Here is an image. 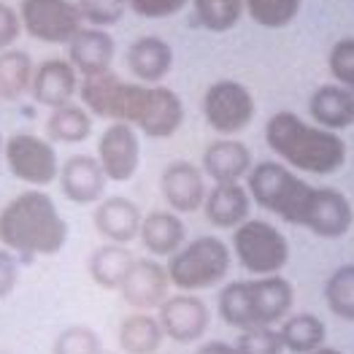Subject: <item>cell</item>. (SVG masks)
<instances>
[{
  "label": "cell",
  "instance_id": "1",
  "mask_svg": "<svg viewBox=\"0 0 354 354\" xmlns=\"http://www.w3.org/2000/svg\"><path fill=\"white\" fill-rule=\"evenodd\" d=\"M79 100L92 117L133 124L147 138H171L184 122V103L165 84L122 82L114 71L84 76Z\"/></svg>",
  "mask_w": 354,
  "mask_h": 354
},
{
  "label": "cell",
  "instance_id": "2",
  "mask_svg": "<svg viewBox=\"0 0 354 354\" xmlns=\"http://www.w3.org/2000/svg\"><path fill=\"white\" fill-rule=\"evenodd\" d=\"M68 241V222L44 189H25L0 208V243L22 260L55 257Z\"/></svg>",
  "mask_w": 354,
  "mask_h": 354
},
{
  "label": "cell",
  "instance_id": "3",
  "mask_svg": "<svg viewBox=\"0 0 354 354\" xmlns=\"http://www.w3.org/2000/svg\"><path fill=\"white\" fill-rule=\"evenodd\" d=\"M266 144L287 168L314 176L338 174L346 162V141L338 133L311 124L292 111H279L268 119Z\"/></svg>",
  "mask_w": 354,
  "mask_h": 354
},
{
  "label": "cell",
  "instance_id": "4",
  "mask_svg": "<svg viewBox=\"0 0 354 354\" xmlns=\"http://www.w3.org/2000/svg\"><path fill=\"white\" fill-rule=\"evenodd\" d=\"M295 306V287L287 276H252L230 281L219 290L216 308L227 327H236L238 333L254 330V327L281 325Z\"/></svg>",
  "mask_w": 354,
  "mask_h": 354
},
{
  "label": "cell",
  "instance_id": "5",
  "mask_svg": "<svg viewBox=\"0 0 354 354\" xmlns=\"http://www.w3.org/2000/svg\"><path fill=\"white\" fill-rule=\"evenodd\" d=\"M246 189L254 206L297 227L308 225V216L319 195V187H311L306 178L297 176V171L270 160L252 165L246 176Z\"/></svg>",
  "mask_w": 354,
  "mask_h": 354
},
{
  "label": "cell",
  "instance_id": "6",
  "mask_svg": "<svg viewBox=\"0 0 354 354\" xmlns=\"http://www.w3.org/2000/svg\"><path fill=\"white\" fill-rule=\"evenodd\" d=\"M171 287L181 292H201L222 284L230 276L233 252L216 236H201L187 241L174 257H168Z\"/></svg>",
  "mask_w": 354,
  "mask_h": 354
},
{
  "label": "cell",
  "instance_id": "7",
  "mask_svg": "<svg viewBox=\"0 0 354 354\" xmlns=\"http://www.w3.org/2000/svg\"><path fill=\"white\" fill-rule=\"evenodd\" d=\"M233 254L252 276H276L290 263V241L266 219H246L233 230Z\"/></svg>",
  "mask_w": 354,
  "mask_h": 354
},
{
  "label": "cell",
  "instance_id": "8",
  "mask_svg": "<svg viewBox=\"0 0 354 354\" xmlns=\"http://www.w3.org/2000/svg\"><path fill=\"white\" fill-rule=\"evenodd\" d=\"M3 160L11 176L32 189H44L59 176L57 149L49 138L32 133H14L3 141Z\"/></svg>",
  "mask_w": 354,
  "mask_h": 354
},
{
  "label": "cell",
  "instance_id": "9",
  "mask_svg": "<svg viewBox=\"0 0 354 354\" xmlns=\"http://www.w3.org/2000/svg\"><path fill=\"white\" fill-rule=\"evenodd\" d=\"M203 119L219 136H236L249 127L257 114L254 95L246 84L236 79H219L203 92Z\"/></svg>",
  "mask_w": 354,
  "mask_h": 354
},
{
  "label": "cell",
  "instance_id": "10",
  "mask_svg": "<svg viewBox=\"0 0 354 354\" xmlns=\"http://www.w3.org/2000/svg\"><path fill=\"white\" fill-rule=\"evenodd\" d=\"M22 30L30 38L52 46H68L84 28V19L73 0H22L19 3Z\"/></svg>",
  "mask_w": 354,
  "mask_h": 354
},
{
  "label": "cell",
  "instance_id": "11",
  "mask_svg": "<svg viewBox=\"0 0 354 354\" xmlns=\"http://www.w3.org/2000/svg\"><path fill=\"white\" fill-rule=\"evenodd\" d=\"M95 151L109 181H130L141 165V133L133 124L111 122L100 133Z\"/></svg>",
  "mask_w": 354,
  "mask_h": 354
},
{
  "label": "cell",
  "instance_id": "12",
  "mask_svg": "<svg viewBox=\"0 0 354 354\" xmlns=\"http://www.w3.org/2000/svg\"><path fill=\"white\" fill-rule=\"evenodd\" d=\"M157 319L165 338L176 344H198L208 333L211 311L201 295L178 292V295L165 297V303L157 308Z\"/></svg>",
  "mask_w": 354,
  "mask_h": 354
},
{
  "label": "cell",
  "instance_id": "13",
  "mask_svg": "<svg viewBox=\"0 0 354 354\" xmlns=\"http://www.w3.org/2000/svg\"><path fill=\"white\" fill-rule=\"evenodd\" d=\"M171 290V279H168V268L157 263L154 257H136L133 266L127 270L124 281L119 284L122 300L127 306H133L136 311H154L165 303Z\"/></svg>",
  "mask_w": 354,
  "mask_h": 354
},
{
  "label": "cell",
  "instance_id": "14",
  "mask_svg": "<svg viewBox=\"0 0 354 354\" xmlns=\"http://www.w3.org/2000/svg\"><path fill=\"white\" fill-rule=\"evenodd\" d=\"M160 192L171 211L195 214L206 203V174L201 171V165H192L187 160H174L160 174Z\"/></svg>",
  "mask_w": 354,
  "mask_h": 354
},
{
  "label": "cell",
  "instance_id": "15",
  "mask_svg": "<svg viewBox=\"0 0 354 354\" xmlns=\"http://www.w3.org/2000/svg\"><path fill=\"white\" fill-rule=\"evenodd\" d=\"M79 84H82V76L68 62V57H49L35 65L30 95L35 103L46 109H59L73 103V97L79 95Z\"/></svg>",
  "mask_w": 354,
  "mask_h": 354
},
{
  "label": "cell",
  "instance_id": "16",
  "mask_svg": "<svg viewBox=\"0 0 354 354\" xmlns=\"http://www.w3.org/2000/svg\"><path fill=\"white\" fill-rule=\"evenodd\" d=\"M59 189L76 206H95L103 201L109 178L103 174L97 157L92 154H73L59 165Z\"/></svg>",
  "mask_w": 354,
  "mask_h": 354
},
{
  "label": "cell",
  "instance_id": "17",
  "mask_svg": "<svg viewBox=\"0 0 354 354\" xmlns=\"http://www.w3.org/2000/svg\"><path fill=\"white\" fill-rule=\"evenodd\" d=\"M117 57V41L109 30L103 28H84L73 35L68 44V62L76 68V73L84 76H97L111 71V62Z\"/></svg>",
  "mask_w": 354,
  "mask_h": 354
},
{
  "label": "cell",
  "instance_id": "18",
  "mask_svg": "<svg viewBox=\"0 0 354 354\" xmlns=\"http://www.w3.org/2000/svg\"><path fill=\"white\" fill-rule=\"evenodd\" d=\"M252 149L238 138H219L203 149L201 157V171L214 184H230L243 181L252 171Z\"/></svg>",
  "mask_w": 354,
  "mask_h": 354
},
{
  "label": "cell",
  "instance_id": "19",
  "mask_svg": "<svg viewBox=\"0 0 354 354\" xmlns=\"http://www.w3.org/2000/svg\"><path fill=\"white\" fill-rule=\"evenodd\" d=\"M141 219H144L141 208L122 195L103 198L100 203H95L92 211V225L97 236H103L109 243H130L133 238H138Z\"/></svg>",
  "mask_w": 354,
  "mask_h": 354
},
{
  "label": "cell",
  "instance_id": "20",
  "mask_svg": "<svg viewBox=\"0 0 354 354\" xmlns=\"http://www.w3.org/2000/svg\"><path fill=\"white\" fill-rule=\"evenodd\" d=\"M249 211H252V195L241 181L214 184L203 203L206 222L216 230H236L238 225L249 219Z\"/></svg>",
  "mask_w": 354,
  "mask_h": 354
},
{
  "label": "cell",
  "instance_id": "21",
  "mask_svg": "<svg viewBox=\"0 0 354 354\" xmlns=\"http://www.w3.org/2000/svg\"><path fill=\"white\" fill-rule=\"evenodd\" d=\"M354 225V208L352 201L333 189V187H319V195H317V206L308 216V225L306 230L314 233L317 238H327V241H335V238H344Z\"/></svg>",
  "mask_w": 354,
  "mask_h": 354
},
{
  "label": "cell",
  "instance_id": "22",
  "mask_svg": "<svg viewBox=\"0 0 354 354\" xmlns=\"http://www.w3.org/2000/svg\"><path fill=\"white\" fill-rule=\"evenodd\" d=\"M138 238L151 257H174L187 243V225L176 211L157 208V211H149L141 219Z\"/></svg>",
  "mask_w": 354,
  "mask_h": 354
},
{
  "label": "cell",
  "instance_id": "23",
  "mask_svg": "<svg viewBox=\"0 0 354 354\" xmlns=\"http://www.w3.org/2000/svg\"><path fill=\"white\" fill-rule=\"evenodd\" d=\"M127 68L141 84H162L174 68V46L160 35H141L127 49Z\"/></svg>",
  "mask_w": 354,
  "mask_h": 354
},
{
  "label": "cell",
  "instance_id": "24",
  "mask_svg": "<svg viewBox=\"0 0 354 354\" xmlns=\"http://www.w3.org/2000/svg\"><path fill=\"white\" fill-rule=\"evenodd\" d=\"M308 114L319 127L341 133L354 124V92L341 87L338 82L322 84L314 89V95L308 100Z\"/></svg>",
  "mask_w": 354,
  "mask_h": 354
},
{
  "label": "cell",
  "instance_id": "25",
  "mask_svg": "<svg viewBox=\"0 0 354 354\" xmlns=\"http://www.w3.org/2000/svg\"><path fill=\"white\" fill-rule=\"evenodd\" d=\"M162 327L160 319L149 311H136L119 322L117 341L122 354H157L162 346Z\"/></svg>",
  "mask_w": 354,
  "mask_h": 354
},
{
  "label": "cell",
  "instance_id": "26",
  "mask_svg": "<svg viewBox=\"0 0 354 354\" xmlns=\"http://www.w3.org/2000/svg\"><path fill=\"white\" fill-rule=\"evenodd\" d=\"M279 338L284 344V352L292 354H314L322 349L327 341V327L317 314H290L279 325Z\"/></svg>",
  "mask_w": 354,
  "mask_h": 354
},
{
  "label": "cell",
  "instance_id": "27",
  "mask_svg": "<svg viewBox=\"0 0 354 354\" xmlns=\"http://www.w3.org/2000/svg\"><path fill=\"white\" fill-rule=\"evenodd\" d=\"M133 260L136 257L124 243H103L89 254V279L103 290H119Z\"/></svg>",
  "mask_w": 354,
  "mask_h": 354
},
{
  "label": "cell",
  "instance_id": "28",
  "mask_svg": "<svg viewBox=\"0 0 354 354\" xmlns=\"http://www.w3.org/2000/svg\"><path fill=\"white\" fill-rule=\"evenodd\" d=\"M92 136V114L82 103L52 109L46 119V138L52 144H82Z\"/></svg>",
  "mask_w": 354,
  "mask_h": 354
},
{
  "label": "cell",
  "instance_id": "29",
  "mask_svg": "<svg viewBox=\"0 0 354 354\" xmlns=\"http://www.w3.org/2000/svg\"><path fill=\"white\" fill-rule=\"evenodd\" d=\"M32 59L22 49H3L0 52V100H19L30 92L32 84Z\"/></svg>",
  "mask_w": 354,
  "mask_h": 354
},
{
  "label": "cell",
  "instance_id": "30",
  "mask_svg": "<svg viewBox=\"0 0 354 354\" xmlns=\"http://www.w3.org/2000/svg\"><path fill=\"white\" fill-rule=\"evenodd\" d=\"M325 303L333 317L354 325V263L335 268L325 281Z\"/></svg>",
  "mask_w": 354,
  "mask_h": 354
},
{
  "label": "cell",
  "instance_id": "31",
  "mask_svg": "<svg viewBox=\"0 0 354 354\" xmlns=\"http://www.w3.org/2000/svg\"><path fill=\"white\" fill-rule=\"evenodd\" d=\"M243 11L260 28H290L300 14V0H243Z\"/></svg>",
  "mask_w": 354,
  "mask_h": 354
},
{
  "label": "cell",
  "instance_id": "32",
  "mask_svg": "<svg viewBox=\"0 0 354 354\" xmlns=\"http://www.w3.org/2000/svg\"><path fill=\"white\" fill-rule=\"evenodd\" d=\"M198 22L211 32H227L243 14V0H192Z\"/></svg>",
  "mask_w": 354,
  "mask_h": 354
},
{
  "label": "cell",
  "instance_id": "33",
  "mask_svg": "<svg viewBox=\"0 0 354 354\" xmlns=\"http://www.w3.org/2000/svg\"><path fill=\"white\" fill-rule=\"evenodd\" d=\"M52 354H103V341L92 327L71 325L57 333Z\"/></svg>",
  "mask_w": 354,
  "mask_h": 354
},
{
  "label": "cell",
  "instance_id": "34",
  "mask_svg": "<svg viewBox=\"0 0 354 354\" xmlns=\"http://www.w3.org/2000/svg\"><path fill=\"white\" fill-rule=\"evenodd\" d=\"M76 8L89 28H114L127 14V0H76Z\"/></svg>",
  "mask_w": 354,
  "mask_h": 354
},
{
  "label": "cell",
  "instance_id": "35",
  "mask_svg": "<svg viewBox=\"0 0 354 354\" xmlns=\"http://www.w3.org/2000/svg\"><path fill=\"white\" fill-rule=\"evenodd\" d=\"M233 346H236V354H284V344H281L276 327L243 330Z\"/></svg>",
  "mask_w": 354,
  "mask_h": 354
},
{
  "label": "cell",
  "instance_id": "36",
  "mask_svg": "<svg viewBox=\"0 0 354 354\" xmlns=\"http://www.w3.org/2000/svg\"><path fill=\"white\" fill-rule=\"evenodd\" d=\"M327 68L341 87L354 92V38H341L327 55Z\"/></svg>",
  "mask_w": 354,
  "mask_h": 354
},
{
  "label": "cell",
  "instance_id": "37",
  "mask_svg": "<svg viewBox=\"0 0 354 354\" xmlns=\"http://www.w3.org/2000/svg\"><path fill=\"white\" fill-rule=\"evenodd\" d=\"M189 0H127V8L141 19H171L187 8Z\"/></svg>",
  "mask_w": 354,
  "mask_h": 354
},
{
  "label": "cell",
  "instance_id": "38",
  "mask_svg": "<svg viewBox=\"0 0 354 354\" xmlns=\"http://www.w3.org/2000/svg\"><path fill=\"white\" fill-rule=\"evenodd\" d=\"M19 35H22L19 11L11 8L8 3H0V52H3V49H11Z\"/></svg>",
  "mask_w": 354,
  "mask_h": 354
},
{
  "label": "cell",
  "instance_id": "39",
  "mask_svg": "<svg viewBox=\"0 0 354 354\" xmlns=\"http://www.w3.org/2000/svg\"><path fill=\"white\" fill-rule=\"evenodd\" d=\"M17 281H19V263H17V254L8 252V249H0V300L14 292Z\"/></svg>",
  "mask_w": 354,
  "mask_h": 354
},
{
  "label": "cell",
  "instance_id": "40",
  "mask_svg": "<svg viewBox=\"0 0 354 354\" xmlns=\"http://www.w3.org/2000/svg\"><path fill=\"white\" fill-rule=\"evenodd\" d=\"M195 354H236V346L227 344V341H206L198 346Z\"/></svg>",
  "mask_w": 354,
  "mask_h": 354
},
{
  "label": "cell",
  "instance_id": "41",
  "mask_svg": "<svg viewBox=\"0 0 354 354\" xmlns=\"http://www.w3.org/2000/svg\"><path fill=\"white\" fill-rule=\"evenodd\" d=\"M314 354H344L341 349H333V346H322V349H317Z\"/></svg>",
  "mask_w": 354,
  "mask_h": 354
},
{
  "label": "cell",
  "instance_id": "42",
  "mask_svg": "<svg viewBox=\"0 0 354 354\" xmlns=\"http://www.w3.org/2000/svg\"><path fill=\"white\" fill-rule=\"evenodd\" d=\"M0 154H3V133H0Z\"/></svg>",
  "mask_w": 354,
  "mask_h": 354
},
{
  "label": "cell",
  "instance_id": "43",
  "mask_svg": "<svg viewBox=\"0 0 354 354\" xmlns=\"http://www.w3.org/2000/svg\"><path fill=\"white\" fill-rule=\"evenodd\" d=\"M103 354H109V352H103Z\"/></svg>",
  "mask_w": 354,
  "mask_h": 354
}]
</instances>
